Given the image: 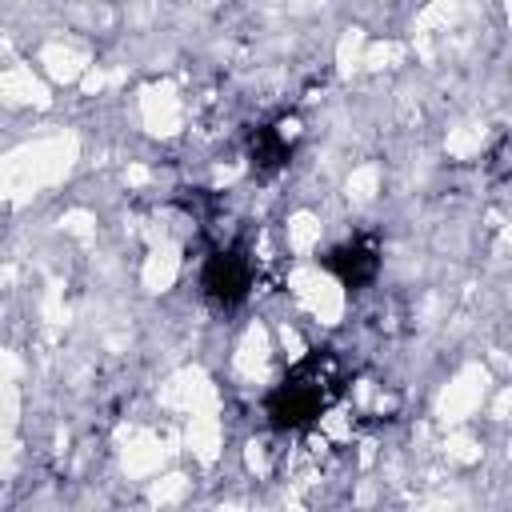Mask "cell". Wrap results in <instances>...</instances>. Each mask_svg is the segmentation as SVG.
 Returning a JSON list of instances; mask_svg holds the SVG:
<instances>
[{
    "label": "cell",
    "mask_w": 512,
    "mask_h": 512,
    "mask_svg": "<svg viewBox=\"0 0 512 512\" xmlns=\"http://www.w3.org/2000/svg\"><path fill=\"white\" fill-rule=\"evenodd\" d=\"M344 388H348V372H344L340 356L328 348H312L268 392V400H264L268 424L280 432H304V428L320 424L340 404Z\"/></svg>",
    "instance_id": "obj_1"
},
{
    "label": "cell",
    "mask_w": 512,
    "mask_h": 512,
    "mask_svg": "<svg viewBox=\"0 0 512 512\" xmlns=\"http://www.w3.org/2000/svg\"><path fill=\"white\" fill-rule=\"evenodd\" d=\"M324 268L344 284V288H364L380 272V248L372 236H356L324 256Z\"/></svg>",
    "instance_id": "obj_3"
},
{
    "label": "cell",
    "mask_w": 512,
    "mask_h": 512,
    "mask_svg": "<svg viewBox=\"0 0 512 512\" xmlns=\"http://www.w3.org/2000/svg\"><path fill=\"white\" fill-rule=\"evenodd\" d=\"M296 140H300V124H296V116H280V120L256 128V136H252V168L272 172V168L288 164Z\"/></svg>",
    "instance_id": "obj_4"
},
{
    "label": "cell",
    "mask_w": 512,
    "mask_h": 512,
    "mask_svg": "<svg viewBox=\"0 0 512 512\" xmlns=\"http://www.w3.org/2000/svg\"><path fill=\"white\" fill-rule=\"evenodd\" d=\"M200 288L212 304L220 308H232L248 296L252 288V256L244 244H228V248H216L204 264V276H200Z\"/></svg>",
    "instance_id": "obj_2"
}]
</instances>
